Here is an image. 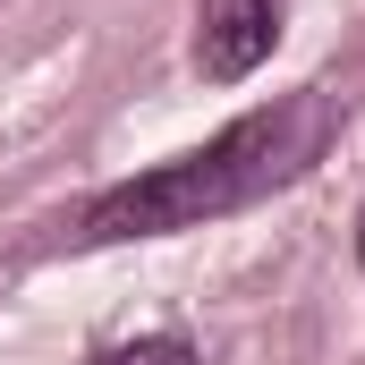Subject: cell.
<instances>
[{
  "mask_svg": "<svg viewBox=\"0 0 365 365\" xmlns=\"http://www.w3.org/2000/svg\"><path fill=\"white\" fill-rule=\"evenodd\" d=\"M323 145V93H289L280 110H255L238 128H221L212 145H195L179 162H162L153 179L110 187L102 204L86 212V238L110 247V238H162V230H204L255 195L289 187Z\"/></svg>",
  "mask_w": 365,
  "mask_h": 365,
  "instance_id": "obj_1",
  "label": "cell"
},
{
  "mask_svg": "<svg viewBox=\"0 0 365 365\" xmlns=\"http://www.w3.org/2000/svg\"><path fill=\"white\" fill-rule=\"evenodd\" d=\"M280 43V0H204L195 9V68L212 86H238L272 60Z\"/></svg>",
  "mask_w": 365,
  "mask_h": 365,
  "instance_id": "obj_2",
  "label": "cell"
},
{
  "mask_svg": "<svg viewBox=\"0 0 365 365\" xmlns=\"http://www.w3.org/2000/svg\"><path fill=\"white\" fill-rule=\"evenodd\" d=\"M93 365H204V357L187 349L179 331H153V340H119V349H102Z\"/></svg>",
  "mask_w": 365,
  "mask_h": 365,
  "instance_id": "obj_3",
  "label": "cell"
}]
</instances>
